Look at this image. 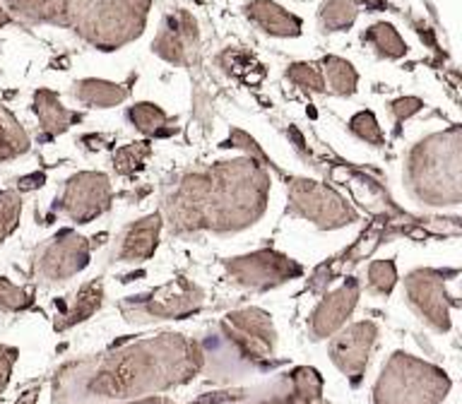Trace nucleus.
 Returning <instances> with one entry per match:
<instances>
[{"label": "nucleus", "instance_id": "nucleus-10", "mask_svg": "<svg viewBox=\"0 0 462 404\" xmlns=\"http://www.w3.org/2000/svg\"><path fill=\"white\" fill-rule=\"evenodd\" d=\"M5 22H7V17L3 13H0V24H5Z\"/></svg>", "mask_w": 462, "mask_h": 404}, {"label": "nucleus", "instance_id": "nucleus-8", "mask_svg": "<svg viewBox=\"0 0 462 404\" xmlns=\"http://www.w3.org/2000/svg\"><path fill=\"white\" fill-rule=\"evenodd\" d=\"M419 106H421V101L419 99H400L395 101V114L400 115V118H404V115L414 114V111H419Z\"/></svg>", "mask_w": 462, "mask_h": 404}, {"label": "nucleus", "instance_id": "nucleus-6", "mask_svg": "<svg viewBox=\"0 0 462 404\" xmlns=\"http://www.w3.org/2000/svg\"><path fill=\"white\" fill-rule=\"evenodd\" d=\"M289 75H291L299 85H309L310 89H316V92L318 89H323V82L318 78V72L313 70V65H294Z\"/></svg>", "mask_w": 462, "mask_h": 404}, {"label": "nucleus", "instance_id": "nucleus-3", "mask_svg": "<svg viewBox=\"0 0 462 404\" xmlns=\"http://www.w3.org/2000/svg\"><path fill=\"white\" fill-rule=\"evenodd\" d=\"M354 14H356V10H354V0H330V3H325L323 7L325 27H330L332 32L346 27V24H352Z\"/></svg>", "mask_w": 462, "mask_h": 404}, {"label": "nucleus", "instance_id": "nucleus-1", "mask_svg": "<svg viewBox=\"0 0 462 404\" xmlns=\"http://www.w3.org/2000/svg\"><path fill=\"white\" fill-rule=\"evenodd\" d=\"M253 20L263 24L273 34H299V20L287 14L280 5H274L270 0H255L251 7Z\"/></svg>", "mask_w": 462, "mask_h": 404}, {"label": "nucleus", "instance_id": "nucleus-5", "mask_svg": "<svg viewBox=\"0 0 462 404\" xmlns=\"http://www.w3.org/2000/svg\"><path fill=\"white\" fill-rule=\"evenodd\" d=\"M325 65H328L330 85L337 92H352L354 82H356V72L352 70V65L345 63V60H337V58H328Z\"/></svg>", "mask_w": 462, "mask_h": 404}, {"label": "nucleus", "instance_id": "nucleus-7", "mask_svg": "<svg viewBox=\"0 0 462 404\" xmlns=\"http://www.w3.org/2000/svg\"><path fill=\"white\" fill-rule=\"evenodd\" d=\"M352 125L356 133H361V135L368 137V140H378V125H375L374 115L371 114H359L352 121Z\"/></svg>", "mask_w": 462, "mask_h": 404}, {"label": "nucleus", "instance_id": "nucleus-4", "mask_svg": "<svg viewBox=\"0 0 462 404\" xmlns=\"http://www.w3.org/2000/svg\"><path fill=\"white\" fill-rule=\"evenodd\" d=\"M368 39H374L375 46H378V49H381L383 53L390 58L402 56L404 50H407V46L402 43V39L397 36V32L390 27V24H375V27L371 29Z\"/></svg>", "mask_w": 462, "mask_h": 404}, {"label": "nucleus", "instance_id": "nucleus-9", "mask_svg": "<svg viewBox=\"0 0 462 404\" xmlns=\"http://www.w3.org/2000/svg\"><path fill=\"white\" fill-rule=\"evenodd\" d=\"M368 7H374V10H378V7L385 5V0H364Z\"/></svg>", "mask_w": 462, "mask_h": 404}, {"label": "nucleus", "instance_id": "nucleus-2", "mask_svg": "<svg viewBox=\"0 0 462 404\" xmlns=\"http://www.w3.org/2000/svg\"><path fill=\"white\" fill-rule=\"evenodd\" d=\"M82 89H79V96L89 104H101V106H108V104H116L125 96L123 89H118L116 85H108V82H82Z\"/></svg>", "mask_w": 462, "mask_h": 404}]
</instances>
